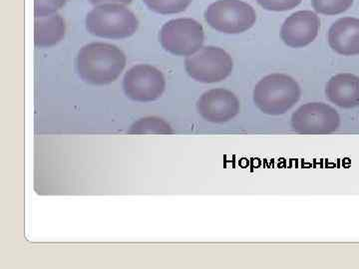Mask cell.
Here are the masks:
<instances>
[{
    "label": "cell",
    "instance_id": "6da1fadb",
    "mask_svg": "<svg viewBox=\"0 0 359 269\" xmlns=\"http://www.w3.org/2000/svg\"><path fill=\"white\" fill-rule=\"evenodd\" d=\"M121 49L108 43H90L78 52V74L86 83L107 85L116 81L126 66Z\"/></svg>",
    "mask_w": 359,
    "mask_h": 269
},
{
    "label": "cell",
    "instance_id": "7a4b0ae2",
    "mask_svg": "<svg viewBox=\"0 0 359 269\" xmlns=\"http://www.w3.org/2000/svg\"><path fill=\"white\" fill-rule=\"evenodd\" d=\"M302 90L289 75L275 74L264 77L254 89V102L264 114L280 116L299 102Z\"/></svg>",
    "mask_w": 359,
    "mask_h": 269
},
{
    "label": "cell",
    "instance_id": "3957f363",
    "mask_svg": "<svg viewBox=\"0 0 359 269\" xmlns=\"http://www.w3.org/2000/svg\"><path fill=\"white\" fill-rule=\"evenodd\" d=\"M138 27L136 15L120 4L96 6L86 16L88 32L102 39H127L132 36Z\"/></svg>",
    "mask_w": 359,
    "mask_h": 269
},
{
    "label": "cell",
    "instance_id": "277c9868",
    "mask_svg": "<svg viewBox=\"0 0 359 269\" xmlns=\"http://www.w3.org/2000/svg\"><path fill=\"white\" fill-rule=\"evenodd\" d=\"M204 16L212 28L226 34L247 32L257 21L255 9L241 0H218L208 7Z\"/></svg>",
    "mask_w": 359,
    "mask_h": 269
},
{
    "label": "cell",
    "instance_id": "5b68a950",
    "mask_svg": "<svg viewBox=\"0 0 359 269\" xmlns=\"http://www.w3.org/2000/svg\"><path fill=\"white\" fill-rule=\"evenodd\" d=\"M185 67L189 76L196 81L205 84L217 83L230 76L233 69V61L224 49L205 46L187 57Z\"/></svg>",
    "mask_w": 359,
    "mask_h": 269
},
{
    "label": "cell",
    "instance_id": "8992f818",
    "mask_svg": "<svg viewBox=\"0 0 359 269\" xmlns=\"http://www.w3.org/2000/svg\"><path fill=\"white\" fill-rule=\"evenodd\" d=\"M204 28L192 18H178L163 25L160 42L165 50L176 56H191L202 48Z\"/></svg>",
    "mask_w": 359,
    "mask_h": 269
},
{
    "label": "cell",
    "instance_id": "52a82bcc",
    "mask_svg": "<svg viewBox=\"0 0 359 269\" xmlns=\"http://www.w3.org/2000/svg\"><path fill=\"white\" fill-rule=\"evenodd\" d=\"M123 88L131 100L152 102L164 93L166 80L163 73L154 66L139 64L125 74Z\"/></svg>",
    "mask_w": 359,
    "mask_h": 269
},
{
    "label": "cell",
    "instance_id": "ba28073f",
    "mask_svg": "<svg viewBox=\"0 0 359 269\" xmlns=\"http://www.w3.org/2000/svg\"><path fill=\"white\" fill-rule=\"evenodd\" d=\"M339 113L325 103H308L292 116V127L301 134H327L339 128Z\"/></svg>",
    "mask_w": 359,
    "mask_h": 269
},
{
    "label": "cell",
    "instance_id": "9c48e42d",
    "mask_svg": "<svg viewBox=\"0 0 359 269\" xmlns=\"http://www.w3.org/2000/svg\"><path fill=\"white\" fill-rule=\"evenodd\" d=\"M198 113L205 121L222 124L231 121L240 112L238 97L223 88L209 90L197 102Z\"/></svg>",
    "mask_w": 359,
    "mask_h": 269
},
{
    "label": "cell",
    "instance_id": "30bf717a",
    "mask_svg": "<svg viewBox=\"0 0 359 269\" xmlns=\"http://www.w3.org/2000/svg\"><path fill=\"white\" fill-rule=\"evenodd\" d=\"M320 18L313 11H297L285 20L280 29V37L292 48L308 46L320 32Z\"/></svg>",
    "mask_w": 359,
    "mask_h": 269
},
{
    "label": "cell",
    "instance_id": "8fae6325",
    "mask_svg": "<svg viewBox=\"0 0 359 269\" xmlns=\"http://www.w3.org/2000/svg\"><path fill=\"white\" fill-rule=\"evenodd\" d=\"M328 44L340 55H359V20L344 18L335 21L328 32Z\"/></svg>",
    "mask_w": 359,
    "mask_h": 269
},
{
    "label": "cell",
    "instance_id": "7c38bea8",
    "mask_svg": "<svg viewBox=\"0 0 359 269\" xmlns=\"http://www.w3.org/2000/svg\"><path fill=\"white\" fill-rule=\"evenodd\" d=\"M325 94L330 102L344 109L359 106V77L351 73L334 75L327 82Z\"/></svg>",
    "mask_w": 359,
    "mask_h": 269
},
{
    "label": "cell",
    "instance_id": "4fadbf2b",
    "mask_svg": "<svg viewBox=\"0 0 359 269\" xmlns=\"http://www.w3.org/2000/svg\"><path fill=\"white\" fill-rule=\"evenodd\" d=\"M34 43L40 48L58 44L66 34V23L59 14L35 18Z\"/></svg>",
    "mask_w": 359,
    "mask_h": 269
},
{
    "label": "cell",
    "instance_id": "5bb4252c",
    "mask_svg": "<svg viewBox=\"0 0 359 269\" xmlns=\"http://www.w3.org/2000/svg\"><path fill=\"white\" fill-rule=\"evenodd\" d=\"M173 133L171 126L158 117L143 118L135 122L128 131L130 134H171Z\"/></svg>",
    "mask_w": 359,
    "mask_h": 269
},
{
    "label": "cell",
    "instance_id": "9a60e30c",
    "mask_svg": "<svg viewBox=\"0 0 359 269\" xmlns=\"http://www.w3.org/2000/svg\"><path fill=\"white\" fill-rule=\"evenodd\" d=\"M193 0H143L150 11L160 14H176L183 13Z\"/></svg>",
    "mask_w": 359,
    "mask_h": 269
},
{
    "label": "cell",
    "instance_id": "2e32d148",
    "mask_svg": "<svg viewBox=\"0 0 359 269\" xmlns=\"http://www.w3.org/2000/svg\"><path fill=\"white\" fill-rule=\"evenodd\" d=\"M314 11L325 15H337L348 11L353 0H311Z\"/></svg>",
    "mask_w": 359,
    "mask_h": 269
},
{
    "label": "cell",
    "instance_id": "e0dca14e",
    "mask_svg": "<svg viewBox=\"0 0 359 269\" xmlns=\"http://www.w3.org/2000/svg\"><path fill=\"white\" fill-rule=\"evenodd\" d=\"M68 0H35V18L51 15L65 6Z\"/></svg>",
    "mask_w": 359,
    "mask_h": 269
},
{
    "label": "cell",
    "instance_id": "ac0fdd59",
    "mask_svg": "<svg viewBox=\"0 0 359 269\" xmlns=\"http://www.w3.org/2000/svg\"><path fill=\"white\" fill-rule=\"evenodd\" d=\"M302 0H257L264 9L269 11H287L302 4Z\"/></svg>",
    "mask_w": 359,
    "mask_h": 269
},
{
    "label": "cell",
    "instance_id": "d6986e66",
    "mask_svg": "<svg viewBox=\"0 0 359 269\" xmlns=\"http://www.w3.org/2000/svg\"><path fill=\"white\" fill-rule=\"evenodd\" d=\"M90 4L93 6H99V4H130L132 0H88Z\"/></svg>",
    "mask_w": 359,
    "mask_h": 269
}]
</instances>
